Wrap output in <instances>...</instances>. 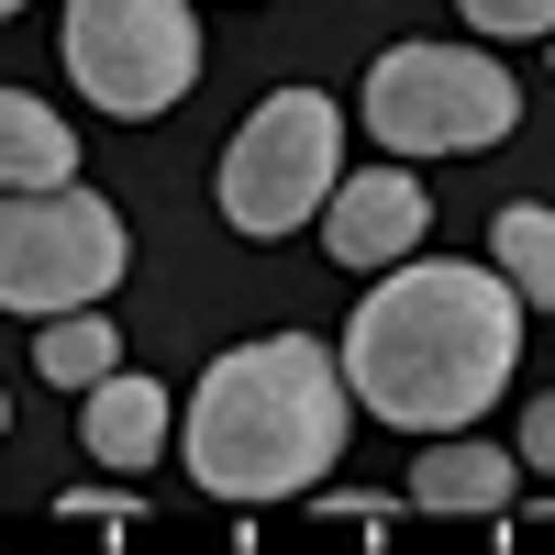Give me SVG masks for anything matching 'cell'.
<instances>
[{
  "label": "cell",
  "mask_w": 555,
  "mask_h": 555,
  "mask_svg": "<svg viewBox=\"0 0 555 555\" xmlns=\"http://www.w3.org/2000/svg\"><path fill=\"white\" fill-rule=\"evenodd\" d=\"M522 356V300L500 267H455V256H400L378 267V289L345 322V389L366 423H400L411 444L455 434L512 389Z\"/></svg>",
  "instance_id": "cell-1"
},
{
  "label": "cell",
  "mask_w": 555,
  "mask_h": 555,
  "mask_svg": "<svg viewBox=\"0 0 555 555\" xmlns=\"http://www.w3.org/2000/svg\"><path fill=\"white\" fill-rule=\"evenodd\" d=\"M356 434V389L334 345L311 334H256L234 356H211V378L190 389V411H178V455H190V478L211 500H234V512H256V500H289L311 489L322 467L345 455Z\"/></svg>",
  "instance_id": "cell-2"
},
{
  "label": "cell",
  "mask_w": 555,
  "mask_h": 555,
  "mask_svg": "<svg viewBox=\"0 0 555 555\" xmlns=\"http://www.w3.org/2000/svg\"><path fill=\"white\" fill-rule=\"evenodd\" d=\"M512 122H522V89L478 44H389L366 67V133L389 156H478V145H512Z\"/></svg>",
  "instance_id": "cell-3"
},
{
  "label": "cell",
  "mask_w": 555,
  "mask_h": 555,
  "mask_svg": "<svg viewBox=\"0 0 555 555\" xmlns=\"http://www.w3.org/2000/svg\"><path fill=\"white\" fill-rule=\"evenodd\" d=\"M334 156H345V112L322 101V89H267V101L234 122V145H222L211 201H222V222H234L245 245H278V234H300L322 211Z\"/></svg>",
  "instance_id": "cell-4"
},
{
  "label": "cell",
  "mask_w": 555,
  "mask_h": 555,
  "mask_svg": "<svg viewBox=\"0 0 555 555\" xmlns=\"http://www.w3.org/2000/svg\"><path fill=\"white\" fill-rule=\"evenodd\" d=\"M122 211L101 190H78V178H56V190H0V311H78V300H112L122 289Z\"/></svg>",
  "instance_id": "cell-5"
},
{
  "label": "cell",
  "mask_w": 555,
  "mask_h": 555,
  "mask_svg": "<svg viewBox=\"0 0 555 555\" xmlns=\"http://www.w3.org/2000/svg\"><path fill=\"white\" fill-rule=\"evenodd\" d=\"M67 78L89 89V112L156 122L201 89V12L190 0H67Z\"/></svg>",
  "instance_id": "cell-6"
},
{
  "label": "cell",
  "mask_w": 555,
  "mask_h": 555,
  "mask_svg": "<svg viewBox=\"0 0 555 555\" xmlns=\"http://www.w3.org/2000/svg\"><path fill=\"white\" fill-rule=\"evenodd\" d=\"M322 256L334 267H400V256H423V234H434V201H423V178L411 167H356V178H334L322 190Z\"/></svg>",
  "instance_id": "cell-7"
},
{
  "label": "cell",
  "mask_w": 555,
  "mask_h": 555,
  "mask_svg": "<svg viewBox=\"0 0 555 555\" xmlns=\"http://www.w3.org/2000/svg\"><path fill=\"white\" fill-rule=\"evenodd\" d=\"M178 434V411L156 378H133V366H112V378L78 389V444L101 455V467H156V444Z\"/></svg>",
  "instance_id": "cell-8"
},
{
  "label": "cell",
  "mask_w": 555,
  "mask_h": 555,
  "mask_svg": "<svg viewBox=\"0 0 555 555\" xmlns=\"http://www.w3.org/2000/svg\"><path fill=\"white\" fill-rule=\"evenodd\" d=\"M411 512H512V455L478 444V434H444L423 444V467H411Z\"/></svg>",
  "instance_id": "cell-9"
},
{
  "label": "cell",
  "mask_w": 555,
  "mask_h": 555,
  "mask_svg": "<svg viewBox=\"0 0 555 555\" xmlns=\"http://www.w3.org/2000/svg\"><path fill=\"white\" fill-rule=\"evenodd\" d=\"M56 178H78V133L34 89H0V190H56Z\"/></svg>",
  "instance_id": "cell-10"
},
{
  "label": "cell",
  "mask_w": 555,
  "mask_h": 555,
  "mask_svg": "<svg viewBox=\"0 0 555 555\" xmlns=\"http://www.w3.org/2000/svg\"><path fill=\"white\" fill-rule=\"evenodd\" d=\"M34 366H44V389H89V378H112V366H122V334L101 322V300H78V311H44V334H34Z\"/></svg>",
  "instance_id": "cell-11"
},
{
  "label": "cell",
  "mask_w": 555,
  "mask_h": 555,
  "mask_svg": "<svg viewBox=\"0 0 555 555\" xmlns=\"http://www.w3.org/2000/svg\"><path fill=\"white\" fill-rule=\"evenodd\" d=\"M489 267L512 278L522 311H555V211L544 201H512V211L489 222Z\"/></svg>",
  "instance_id": "cell-12"
},
{
  "label": "cell",
  "mask_w": 555,
  "mask_h": 555,
  "mask_svg": "<svg viewBox=\"0 0 555 555\" xmlns=\"http://www.w3.org/2000/svg\"><path fill=\"white\" fill-rule=\"evenodd\" d=\"M467 12V34H489V44H522V34H555V0H455Z\"/></svg>",
  "instance_id": "cell-13"
},
{
  "label": "cell",
  "mask_w": 555,
  "mask_h": 555,
  "mask_svg": "<svg viewBox=\"0 0 555 555\" xmlns=\"http://www.w3.org/2000/svg\"><path fill=\"white\" fill-rule=\"evenodd\" d=\"M512 467H533V478H555V389L522 411V444H512Z\"/></svg>",
  "instance_id": "cell-14"
},
{
  "label": "cell",
  "mask_w": 555,
  "mask_h": 555,
  "mask_svg": "<svg viewBox=\"0 0 555 555\" xmlns=\"http://www.w3.org/2000/svg\"><path fill=\"white\" fill-rule=\"evenodd\" d=\"M56 512H78V522H101V533H122V522H133V500H112V489H67Z\"/></svg>",
  "instance_id": "cell-15"
},
{
  "label": "cell",
  "mask_w": 555,
  "mask_h": 555,
  "mask_svg": "<svg viewBox=\"0 0 555 555\" xmlns=\"http://www.w3.org/2000/svg\"><path fill=\"white\" fill-rule=\"evenodd\" d=\"M0 434H12V400H0Z\"/></svg>",
  "instance_id": "cell-16"
},
{
  "label": "cell",
  "mask_w": 555,
  "mask_h": 555,
  "mask_svg": "<svg viewBox=\"0 0 555 555\" xmlns=\"http://www.w3.org/2000/svg\"><path fill=\"white\" fill-rule=\"evenodd\" d=\"M12 12H23V0H0V23H12Z\"/></svg>",
  "instance_id": "cell-17"
},
{
  "label": "cell",
  "mask_w": 555,
  "mask_h": 555,
  "mask_svg": "<svg viewBox=\"0 0 555 555\" xmlns=\"http://www.w3.org/2000/svg\"><path fill=\"white\" fill-rule=\"evenodd\" d=\"M544 56H555V34H544Z\"/></svg>",
  "instance_id": "cell-18"
}]
</instances>
